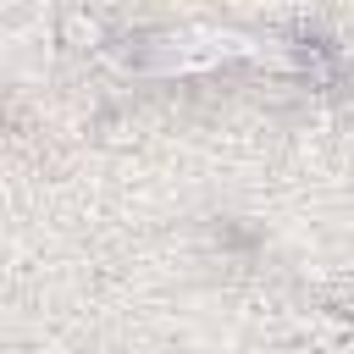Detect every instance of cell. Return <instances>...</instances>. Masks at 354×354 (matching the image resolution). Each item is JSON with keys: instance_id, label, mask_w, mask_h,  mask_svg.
Returning a JSON list of instances; mask_svg holds the SVG:
<instances>
[{"instance_id": "6da1fadb", "label": "cell", "mask_w": 354, "mask_h": 354, "mask_svg": "<svg viewBox=\"0 0 354 354\" xmlns=\"http://www.w3.org/2000/svg\"><path fill=\"white\" fill-rule=\"evenodd\" d=\"M61 33H66V44H100V17H88V11H66Z\"/></svg>"}]
</instances>
